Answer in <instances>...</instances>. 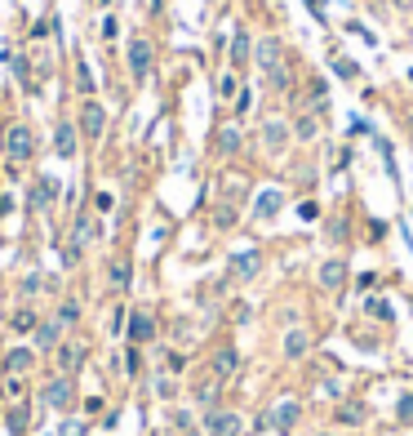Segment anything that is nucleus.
Wrapping results in <instances>:
<instances>
[{"label":"nucleus","instance_id":"obj_1","mask_svg":"<svg viewBox=\"0 0 413 436\" xmlns=\"http://www.w3.org/2000/svg\"><path fill=\"white\" fill-rule=\"evenodd\" d=\"M258 67L266 71V80H271L276 89H289V67H285L280 41H262V45H258Z\"/></svg>","mask_w":413,"mask_h":436},{"label":"nucleus","instance_id":"obj_2","mask_svg":"<svg viewBox=\"0 0 413 436\" xmlns=\"http://www.w3.org/2000/svg\"><path fill=\"white\" fill-rule=\"evenodd\" d=\"M5 156H9L14 165H27V161H31V156H36V134H31V125H22V120H18V125L5 129Z\"/></svg>","mask_w":413,"mask_h":436},{"label":"nucleus","instance_id":"obj_3","mask_svg":"<svg viewBox=\"0 0 413 436\" xmlns=\"http://www.w3.org/2000/svg\"><path fill=\"white\" fill-rule=\"evenodd\" d=\"M40 401L50 405V409H71V405H76V387H71V379H67V374H58V379H50V383H45Z\"/></svg>","mask_w":413,"mask_h":436},{"label":"nucleus","instance_id":"obj_4","mask_svg":"<svg viewBox=\"0 0 413 436\" xmlns=\"http://www.w3.org/2000/svg\"><path fill=\"white\" fill-rule=\"evenodd\" d=\"M80 134L84 138H103L107 134V107L103 103L84 99V107H80Z\"/></svg>","mask_w":413,"mask_h":436},{"label":"nucleus","instance_id":"obj_5","mask_svg":"<svg viewBox=\"0 0 413 436\" xmlns=\"http://www.w3.org/2000/svg\"><path fill=\"white\" fill-rule=\"evenodd\" d=\"M129 76L133 80H147L151 76V45L142 41V36H138V41H129Z\"/></svg>","mask_w":413,"mask_h":436},{"label":"nucleus","instance_id":"obj_6","mask_svg":"<svg viewBox=\"0 0 413 436\" xmlns=\"http://www.w3.org/2000/svg\"><path fill=\"white\" fill-rule=\"evenodd\" d=\"M204 436H240V419L232 409H209L204 419Z\"/></svg>","mask_w":413,"mask_h":436},{"label":"nucleus","instance_id":"obj_7","mask_svg":"<svg viewBox=\"0 0 413 436\" xmlns=\"http://www.w3.org/2000/svg\"><path fill=\"white\" fill-rule=\"evenodd\" d=\"M63 330H67V325L58 317L54 321H40V325H36V343L31 347H36V352H54V347L63 343Z\"/></svg>","mask_w":413,"mask_h":436},{"label":"nucleus","instance_id":"obj_8","mask_svg":"<svg viewBox=\"0 0 413 436\" xmlns=\"http://www.w3.org/2000/svg\"><path fill=\"white\" fill-rule=\"evenodd\" d=\"M76 134H80V129L71 125V120H63V125L54 129V152L63 156V161H71V156L80 152V138H76Z\"/></svg>","mask_w":413,"mask_h":436},{"label":"nucleus","instance_id":"obj_9","mask_svg":"<svg viewBox=\"0 0 413 436\" xmlns=\"http://www.w3.org/2000/svg\"><path fill=\"white\" fill-rule=\"evenodd\" d=\"M36 365V347H9L5 361H0V370L5 374H27Z\"/></svg>","mask_w":413,"mask_h":436},{"label":"nucleus","instance_id":"obj_10","mask_svg":"<svg viewBox=\"0 0 413 436\" xmlns=\"http://www.w3.org/2000/svg\"><path fill=\"white\" fill-rule=\"evenodd\" d=\"M285 143H289L285 120H266V125H262V147L271 152V156H280V152H285Z\"/></svg>","mask_w":413,"mask_h":436},{"label":"nucleus","instance_id":"obj_11","mask_svg":"<svg viewBox=\"0 0 413 436\" xmlns=\"http://www.w3.org/2000/svg\"><path fill=\"white\" fill-rule=\"evenodd\" d=\"M280 205H285V196L276 187H266V191H258V201H253V218H262V223H266V218L280 214Z\"/></svg>","mask_w":413,"mask_h":436},{"label":"nucleus","instance_id":"obj_12","mask_svg":"<svg viewBox=\"0 0 413 436\" xmlns=\"http://www.w3.org/2000/svg\"><path fill=\"white\" fill-rule=\"evenodd\" d=\"M54 352H58V370H63V374H76L84 365V347L80 343H58Z\"/></svg>","mask_w":413,"mask_h":436},{"label":"nucleus","instance_id":"obj_13","mask_svg":"<svg viewBox=\"0 0 413 436\" xmlns=\"http://www.w3.org/2000/svg\"><path fill=\"white\" fill-rule=\"evenodd\" d=\"M129 338L133 343H151L156 338V321L147 317V312H129Z\"/></svg>","mask_w":413,"mask_h":436},{"label":"nucleus","instance_id":"obj_14","mask_svg":"<svg viewBox=\"0 0 413 436\" xmlns=\"http://www.w3.org/2000/svg\"><path fill=\"white\" fill-rule=\"evenodd\" d=\"M258 249H245V254H236L232 259V276H240V281H249V276H258Z\"/></svg>","mask_w":413,"mask_h":436},{"label":"nucleus","instance_id":"obj_15","mask_svg":"<svg viewBox=\"0 0 413 436\" xmlns=\"http://www.w3.org/2000/svg\"><path fill=\"white\" fill-rule=\"evenodd\" d=\"M54 201H58V178H40L36 191H31V205H36V210H45V205H54Z\"/></svg>","mask_w":413,"mask_h":436},{"label":"nucleus","instance_id":"obj_16","mask_svg":"<svg viewBox=\"0 0 413 436\" xmlns=\"http://www.w3.org/2000/svg\"><path fill=\"white\" fill-rule=\"evenodd\" d=\"M249 63V31L236 27L232 31V67H245Z\"/></svg>","mask_w":413,"mask_h":436},{"label":"nucleus","instance_id":"obj_17","mask_svg":"<svg viewBox=\"0 0 413 436\" xmlns=\"http://www.w3.org/2000/svg\"><path fill=\"white\" fill-rule=\"evenodd\" d=\"M236 365H240L236 347H223V352L213 356V379H227V374H236Z\"/></svg>","mask_w":413,"mask_h":436},{"label":"nucleus","instance_id":"obj_18","mask_svg":"<svg viewBox=\"0 0 413 436\" xmlns=\"http://www.w3.org/2000/svg\"><path fill=\"white\" fill-rule=\"evenodd\" d=\"M294 419H298V401H280V405H276V414H271V423H276L280 432L294 428Z\"/></svg>","mask_w":413,"mask_h":436},{"label":"nucleus","instance_id":"obj_19","mask_svg":"<svg viewBox=\"0 0 413 436\" xmlns=\"http://www.w3.org/2000/svg\"><path fill=\"white\" fill-rule=\"evenodd\" d=\"M302 352H307V334H302V330H289V334H285V356L298 361Z\"/></svg>","mask_w":413,"mask_h":436},{"label":"nucleus","instance_id":"obj_20","mask_svg":"<svg viewBox=\"0 0 413 436\" xmlns=\"http://www.w3.org/2000/svg\"><path fill=\"white\" fill-rule=\"evenodd\" d=\"M343 276H347V272H343V263H333V259H329V263L320 268V285H324V289H338V285H343Z\"/></svg>","mask_w":413,"mask_h":436},{"label":"nucleus","instance_id":"obj_21","mask_svg":"<svg viewBox=\"0 0 413 436\" xmlns=\"http://www.w3.org/2000/svg\"><path fill=\"white\" fill-rule=\"evenodd\" d=\"M107 276H112V289H129V263L125 259H112Z\"/></svg>","mask_w":413,"mask_h":436},{"label":"nucleus","instance_id":"obj_22","mask_svg":"<svg viewBox=\"0 0 413 436\" xmlns=\"http://www.w3.org/2000/svg\"><path fill=\"white\" fill-rule=\"evenodd\" d=\"M89 240H98V223L93 218H76V245H89Z\"/></svg>","mask_w":413,"mask_h":436},{"label":"nucleus","instance_id":"obj_23","mask_svg":"<svg viewBox=\"0 0 413 436\" xmlns=\"http://www.w3.org/2000/svg\"><path fill=\"white\" fill-rule=\"evenodd\" d=\"M9 325H14L18 334H27V330H36V325H40V321H36V312H31V307H18L14 317H9Z\"/></svg>","mask_w":413,"mask_h":436},{"label":"nucleus","instance_id":"obj_24","mask_svg":"<svg viewBox=\"0 0 413 436\" xmlns=\"http://www.w3.org/2000/svg\"><path fill=\"white\" fill-rule=\"evenodd\" d=\"M240 147V129L236 125H227L223 134H218V152H236Z\"/></svg>","mask_w":413,"mask_h":436},{"label":"nucleus","instance_id":"obj_25","mask_svg":"<svg viewBox=\"0 0 413 436\" xmlns=\"http://www.w3.org/2000/svg\"><path fill=\"white\" fill-rule=\"evenodd\" d=\"M218 94H223V99H236V94H240L236 71H223V80H218Z\"/></svg>","mask_w":413,"mask_h":436},{"label":"nucleus","instance_id":"obj_26","mask_svg":"<svg viewBox=\"0 0 413 436\" xmlns=\"http://www.w3.org/2000/svg\"><path fill=\"white\" fill-rule=\"evenodd\" d=\"M58 321H63V325H76V321H80V303H76V298L63 303V307H58Z\"/></svg>","mask_w":413,"mask_h":436},{"label":"nucleus","instance_id":"obj_27","mask_svg":"<svg viewBox=\"0 0 413 436\" xmlns=\"http://www.w3.org/2000/svg\"><path fill=\"white\" fill-rule=\"evenodd\" d=\"M333 71L343 80H356V63H351V58H333Z\"/></svg>","mask_w":413,"mask_h":436},{"label":"nucleus","instance_id":"obj_28","mask_svg":"<svg viewBox=\"0 0 413 436\" xmlns=\"http://www.w3.org/2000/svg\"><path fill=\"white\" fill-rule=\"evenodd\" d=\"M5 396H9V401H18V396H22V374H9V379H5Z\"/></svg>","mask_w":413,"mask_h":436},{"label":"nucleus","instance_id":"obj_29","mask_svg":"<svg viewBox=\"0 0 413 436\" xmlns=\"http://www.w3.org/2000/svg\"><path fill=\"white\" fill-rule=\"evenodd\" d=\"M9 428H14V432H22V428H27V409H22V405H14V409H9Z\"/></svg>","mask_w":413,"mask_h":436},{"label":"nucleus","instance_id":"obj_30","mask_svg":"<svg viewBox=\"0 0 413 436\" xmlns=\"http://www.w3.org/2000/svg\"><path fill=\"white\" fill-rule=\"evenodd\" d=\"M93 205H98V214H112V210H116V196H112V191H98V196H93Z\"/></svg>","mask_w":413,"mask_h":436},{"label":"nucleus","instance_id":"obj_31","mask_svg":"<svg viewBox=\"0 0 413 436\" xmlns=\"http://www.w3.org/2000/svg\"><path fill=\"white\" fill-rule=\"evenodd\" d=\"M213 396H218V383H200V392H196V401H200V405H209V401H213Z\"/></svg>","mask_w":413,"mask_h":436},{"label":"nucleus","instance_id":"obj_32","mask_svg":"<svg viewBox=\"0 0 413 436\" xmlns=\"http://www.w3.org/2000/svg\"><path fill=\"white\" fill-rule=\"evenodd\" d=\"M103 36H107V41H116V36H120V22H116L112 14H107V18H103Z\"/></svg>","mask_w":413,"mask_h":436},{"label":"nucleus","instance_id":"obj_33","mask_svg":"<svg viewBox=\"0 0 413 436\" xmlns=\"http://www.w3.org/2000/svg\"><path fill=\"white\" fill-rule=\"evenodd\" d=\"M298 138H315V120H311V116L298 120Z\"/></svg>","mask_w":413,"mask_h":436},{"label":"nucleus","instance_id":"obj_34","mask_svg":"<svg viewBox=\"0 0 413 436\" xmlns=\"http://www.w3.org/2000/svg\"><path fill=\"white\" fill-rule=\"evenodd\" d=\"M369 312H373V317H382V321H386V317H391V307H386V303H382V298H378V303H373V298H369Z\"/></svg>","mask_w":413,"mask_h":436},{"label":"nucleus","instance_id":"obj_35","mask_svg":"<svg viewBox=\"0 0 413 436\" xmlns=\"http://www.w3.org/2000/svg\"><path fill=\"white\" fill-rule=\"evenodd\" d=\"M58 436H84V423H63V432Z\"/></svg>","mask_w":413,"mask_h":436},{"label":"nucleus","instance_id":"obj_36","mask_svg":"<svg viewBox=\"0 0 413 436\" xmlns=\"http://www.w3.org/2000/svg\"><path fill=\"white\" fill-rule=\"evenodd\" d=\"M156 392H160V396H174V379H156Z\"/></svg>","mask_w":413,"mask_h":436},{"label":"nucleus","instance_id":"obj_37","mask_svg":"<svg viewBox=\"0 0 413 436\" xmlns=\"http://www.w3.org/2000/svg\"><path fill=\"white\" fill-rule=\"evenodd\" d=\"M400 419H413V396H405V401H400Z\"/></svg>","mask_w":413,"mask_h":436},{"label":"nucleus","instance_id":"obj_38","mask_svg":"<svg viewBox=\"0 0 413 436\" xmlns=\"http://www.w3.org/2000/svg\"><path fill=\"white\" fill-rule=\"evenodd\" d=\"M9 210H14V201H9V196H5V191H0V218H5Z\"/></svg>","mask_w":413,"mask_h":436},{"label":"nucleus","instance_id":"obj_39","mask_svg":"<svg viewBox=\"0 0 413 436\" xmlns=\"http://www.w3.org/2000/svg\"><path fill=\"white\" fill-rule=\"evenodd\" d=\"M182 436H204V432H196V428H187V432H182Z\"/></svg>","mask_w":413,"mask_h":436}]
</instances>
